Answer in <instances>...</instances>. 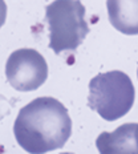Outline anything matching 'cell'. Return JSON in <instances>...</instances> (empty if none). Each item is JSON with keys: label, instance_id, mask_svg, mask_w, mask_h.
Returning <instances> with one entry per match:
<instances>
[{"label": "cell", "instance_id": "1", "mask_svg": "<svg viewBox=\"0 0 138 154\" xmlns=\"http://www.w3.org/2000/svg\"><path fill=\"white\" fill-rule=\"evenodd\" d=\"M14 134L29 154L61 149L72 134L68 109L53 97H38L23 106L14 124Z\"/></svg>", "mask_w": 138, "mask_h": 154}, {"label": "cell", "instance_id": "2", "mask_svg": "<svg viewBox=\"0 0 138 154\" xmlns=\"http://www.w3.org/2000/svg\"><path fill=\"white\" fill-rule=\"evenodd\" d=\"M136 89L122 70L100 73L89 82L88 105L105 121H115L133 108Z\"/></svg>", "mask_w": 138, "mask_h": 154}, {"label": "cell", "instance_id": "3", "mask_svg": "<svg viewBox=\"0 0 138 154\" xmlns=\"http://www.w3.org/2000/svg\"><path fill=\"white\" fill-rule=\"evenodd\" d=\"M49 48L56 54L76 51L89 33L85 7L80 0H54L45 8Z\"/></svg>", "mask_w": 138, "mask_h": 154}, {"label": "cell", "instance_id": "4", "mask_svg": "<svg viewBox=\"0 0 138 154\" xmlns=\"http://www.w3.org/2000/svg\"><path fill=\"white\" fill-rule=\"evenodd\" d=\"M5 77L19 92L36 91L48 79V64L36 49H16L5 63Z\"/></svg>", "mask_w": 138, "mask_h": 154}, {"label": "cell", "instance_id": "5", "mask_svg": "<svg viewBox=\"0 0 138 154\" xmlns=\"http://www.w3.org/2000/svg\"><path fill=\"white\" fill-rule=\"evenodd\" d=\"M100 154H138V124H124L113 131H102L96 140Z\"/></svg>", "mask_w": 138, "mask_h": 154}, {"label": "cell", "instance_id": "6", "mask_svg": "<svg viewBox=\"0 0 138 154\" xmlns=\"http://www.w3.org/2000/svg\"><path fill=\"white\" fill-rule=\"evenodd\" d=\"M109 21L124 35H138V0H106Z\"/></svg>", "mask_w": 138, "mask_h": 154}, {"label": "cell", "instance_id": "7", "mask_svg": "<svg viewBox=\"0 0 138 154\" xmlns=\"http://www.w3.org/2000/svg\"><path fill=\"white\" fill-rule=\"evenodd\" d=\"M7 19V4L4 0H0V28L4 25Z\"/></svg>", "mask_w": 138, "mask_h": 154}, {"label": "cell", "instance_id": "8", "mask_svg": "<svg viewBox=\"0 0 138 154\" xmlns=\"http://www.w3.org/2000/svg\"><path fill=\"white\" fill-rule=\"evenodd\" d=\"M137 77H138V69H137Z\"/></svg>", "mask_w": 138, "mask_h": 154}]
</instances>
